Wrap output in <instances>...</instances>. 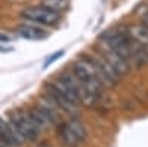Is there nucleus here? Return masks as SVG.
Instances as JSON below:
<instances>
[{"label":"nucleus","instance_id":"nucleus-1","mask_svg":"<svg viewBox=\"0 0 148 147\" xmlns=\"http://www.w3.org/2000/svg\"><path fill=\"white\" fill-rule=\"evenodd\" d=\"M73 73L76 75V77L88 88L90 92H93L95 95H99L102 92V89L105 88L101 79H99V75L93 66V63L86 58V59H77L76 63L73 64Z\"/></svg>","mask_w":148,"mask_h":147},{"label":"nucleus","instance_id":"nucleus-2","mask_svg":"<svg viewBox=\"0 0 148 147\" xmlns=\"http://www.w3.org/2000/svg\"><path fill=\"white\" fill-rule=\"evenodd\" d=\"M58 137L67 147H79L86 140L88 132H86V128L83 126L82 122H79L77 119H71L59 125Z\"/></svg>","mask_w":148,"mask_h":147},{"label":"nucleus","instance_id":"nucleus-3","mask_svg":"<svg viewBox=\"0 0 148 147\" xmlns=\"http://www.w3.org/2000/svg\"><path fill=\"white\" fill-rule=\"evenodd\" d=\"M9 124L16 131L18 135L22 138V141L24 140L33 141V140L37 138V135H39V132H40L37 129V126L31 122V119L28 117L27 112H22V110H15V112L10 113Z\"/></svg>","mask_w":148,"mask_h":147},{"label":"nucleus","instance_id":"nucleus-4","mask_svg":"<svg viewBox=\"0 0 148 147\" xmlns=\"http://www.w3.org/2000/svg\"><path fill=\"white\" fill-rule=\"evenodd\" d=\"M61 82H64L67 86L74 92V95L77 97V100H79V103L80 104H84V106H88V107H90V106H93L95 103H96V97L98 95H95L93 92H90L88 88L84 86V85L76 77V75L71 71H65V73H62V75H59V77H58Z\"/></svg>","mask_w":148,"mask_h":147},{"label":"nucleus","instance_id":"nucleus-5","mask_svg":"<svg viewBox=\"0 0 148 147\" xmlns=\"http://www.w3.org/2000/svg\"><path fill=\"white\" fill-rule=\"evenodd\" d=\"M102 45L111 51L117 52L119 55H121L123 58H126L127 61L132 57V51L133 46L130 43V37L125 33H119V31H113L102 37Z\"/></svg>","mask_w":148,"mask_h":147},{"label":"nucleus","instance_id":"nucleus-6","mask_svg":"<svg viewBox=\"0 0 148 147\" xmlns=\"http://www.w3.org/2000/svg\"><path fill=\"white\" fill-rule=\"evenodd\" d=\"M22 18L27 21H33L40 26H55L59 21V14L45 6H31L21 12Z\"/></svg>","mask_w":148,"mask_h":147},{"label":"nucleus","instance_id":"nucleus-7","mask_svg":"<svg viewBox=\"0 0 148 147\" xmlns=\"http://www.w3.org/2000/svg\"><path fill=\"white\" fill-rule=\"evenodd\" d=\"M89 59L93 63V66L98 71V75H99V79H101L104 86H114V85L120 80L121 76L113 68V66H111L101 54H98L95 57H89Z\"/></svg>","mask_w":148,"mask_h":147},{"label":"nucleus","instance_id":"nucleus-8","mask_svg":"<svg viewBox=\"0 0 148 147\" xmlns=\"http://www.w3.org/2000/svg\"><path fill=\"white\" fill-rule=\"evenodd\" d=\"M46 98H49L56 107H59L61 110H64L65 113H70V115H73V113H76V110H77V107L79 106H76V104H73L70 100H67V98L61 94L52 83H49L47 86H46Z\"/></svg>","mask_w":148,"mask_h":147},{"label":"nucleus","instance_id":"nucleus-9","mask_svg":"<svg viewBox=\"0 0 148 147\" xmlns=\"http://www.w3.org/2000/svg\"><path fill=\"white\" fill-rule=\"evenodd\" d=\"M99 54L108 61L111 66H113V68L119 73L120 76L127 75V73H129L130 66H129V61H127L126 58H123L121 55H119L117 52L111 51V49H108V48H105V46H102V49H101Z\"/></svg>","mask_w":148,"mask_h":147},{"label":"nucleus","instance_id":"nucleus-10","mask_svg":"<svg viewBox=\"0 0 148 147\" xmlns=\"http://www.w3.org/2000/svg\"><path fill=\"white\" fill-rule=\"evenodd\" d=\"M0 143L8 147H18L22 144V138L12 128L9 120H5L2 117H0Z\"/></svg>","mask_w":148,"mask_h":147},{"label":"nucleus","instance_id":"nucleus-11","mask_svg":"<svg viewBox=\"0 0 148 147\" xmlns=\"http://www.w3.org/2000/svg\"><path fill=\"white\" fill-rule=\"evenodd\" d=\"M16 34L27 40H43L47 37V33L36 26H28V24H22L16 28Z\"/></svg>","mask_w":148,"mask_h":147},{"label":"nucleus","instance_id":"nucleus-12","mask_svg":"<svg viewBox=\"0 0 148 147\" xmlns=\"http://www.w3.org/2000/svg\"><path fill=\"white\" fill-rule=\"evenodd\" d=\"M37 107H39L42 112H43V115L47 117L49 122H51V125H53V124H56V122H58L59 115L56 112V106L51 100H49V98H42V100L39 101V104H37Z\"/></svg>","mask_w":148,"mask_h":147},{"label":"nucleus","instance_id":"nucleus-13","mask_svg":"<svg viewBox=\"0 0 148 147\" xmlns=\"http://www.w3.org/2000/svg\"><path fill=\"white\" fill-rule=\"evenodd\" d=\"M27 115H28V117L31 119V122L37 126V129H39V131H42L46 126L51 125V122L47 120V117L43 115V112L37 106L36 107H31L30 110H27Z\"/></svg>","mask_w":148,"mask_h":147},{"label":"nucleus","instance_id":"nucleus-14","mask_svg":"<svg viewBox=\"0 0 148 147\" xmlns=\"http://www.w3.org/2000/svg\"><path fill=\"white\" fill-rule=\"evenodd\" d=\"M127 36H129L132 40L136 42L138 45L148 43V28L145 26H133V27H129Z\"/></svg>","mask_w":148,"mask_h":147},{"label":"nucleus","instance_id":"nucleus-15","mask_svg":"<svg viewBox=\"0 0 148 147\" xmlns=\"http://www.w3.org/2000/svg\"><path fill=\"white\" fill-rule=\"evenodd\" d=\"M42 6L49 8V9H52V10H55V12H59V10L67 9L68 3H67V0H43Z\"/></svg>","mask_w":148,"mask_h":147},{"label":"nucleus","instance_id":"nucleus-16","mask_svg":"<svg viewBox=\"0 0 148 147\" xmlns=\"http://www.w3.org/2000/svg\"><path fill=\"white\" fill-rule=\"evenodd\" d=\"M139 15H141V19H142V26H145L148 28V8H145Z\"/></svg>","mask_w":148,"mask_h":147},{"label":"nucleus","instance_id":"nucleus-17","mask_svg":"<svg viewBox=\"0 0 148 147\" xmlns=\"http://www.w3.org/2000/svg\"><path fill=\"white\" fill-rule=\"evenodd\" d=\"M12 37H9L8 34H0V42H9Z\"/></svg>","mask_w":148,"mask_h":147},{"label":"nucleus","instance_id":"nucleus-18","mask_svg":"<svg viewBox=\"0 0 148 147\" xmlns=\"http://www.w3.org/2000/svg\"><path fill=\"white\" fill-rule=\"evenodd\" d=\"M141 46H142V49H144L145 58H147V61H148V43H145V45H141Z\"/></svg>","mask_w":148,"mask_h":147},{"label":"nucleus","instance_id":"nucleus-19","mask_svg":"<svg viewBox=\"0 0 148 147\" xmlns=\"http://www.w3.org/2000/svg\"><path fill=\"white\" fill-rule=\"evenodd\" d=\"M12 48H0V52H10Z\"/></svg>","mask_w":148,"mask_h":147}]
</instances>
